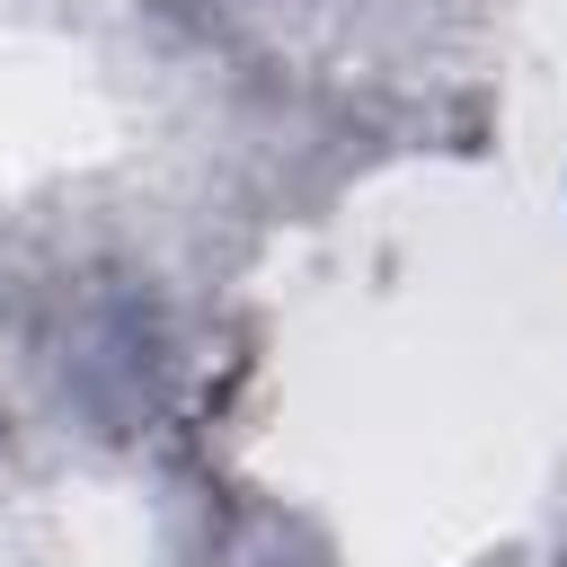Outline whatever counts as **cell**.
I'll return each instance as SVG.
<instances>
[]
</instances>
